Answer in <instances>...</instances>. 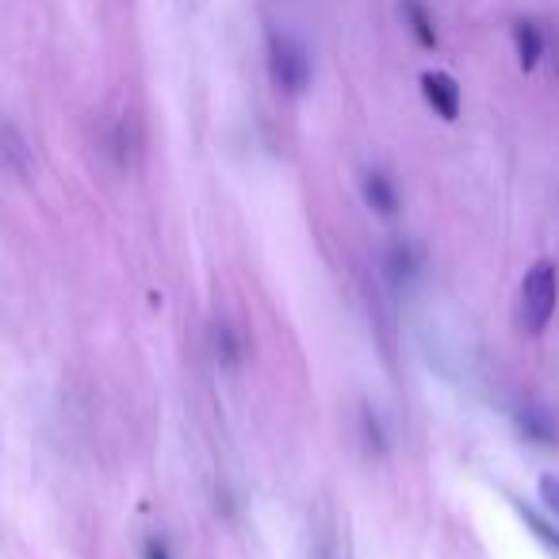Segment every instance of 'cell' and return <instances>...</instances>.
<instances>
[{"mask_svg": "<svg viewBox=\"0 0 559 559\" xmlns=\"http://www.w3.org/2000/svg\"><path fill=\"white\" fill-rule=\"evenodd\" d=\"M559 304V269L556 261H536L518 288V330L528 337L544 334Z\"/></svg>", "mask_w": 559, "mask_h": 559, "instance_id": "6da1fadb", "label": "cell"}, {"mask_svg": "<svg viewBox=\"0 0 559 559\" xmlns=\"http://www.w3.org/2000/svg\"><path fill=\"white\" fill-rule=\"evenodd\" d=\"M142 556H146V559H169V551H165V544H162V540H146Z\"/></svg>", "mask_w": 559, "mask_h": 559, "instance_id": "9a60e30c", "label": "cell"}, {"mask_svg": "<svg viewBox=\"0 0 559 559\" xmlns=\"http://www.w3.org/2000/svg\"><path fill=\"white\" fill-rule=\"evenodd\" d=\"M0 169L16 173V177H27V173H32V150H27V139L9 123V119H0Z\"/></svg>", "mask_w": 559, "mask_h": 559, "instance_id": "52a82bcc", "label": "cell"}, {"mask_svg": "<svg viewBox=\"0 0 559 559\" xmlns=\"http://www.w3.org/2000/svg\"><path fill=\"white\" fill-rule=\"evenodd\" d=\"M418 272H421L418 246H411V241H395V246L388 249V257H383V276H388V284L395 292H406V288L418 284Z\"/></svg>", "mask_w": 559, "mask_h": 559, "instance_id": "3957f363", "label": "cell"}, {"mask_svg": "<svg viewBox=\"0 0 559 559\" xmlns=\"http://www.w3.org/2000/svg\"><path fill=\"white\" fill-rule=\"evenodd\" d=\"M211 345H215L218 365H226V368H238L241 353H246V345H241L238 330H234L226 319H215V322H211Z\"/></svg>", "mask_w": 559, "mask_h": 559, "instance_id": "30bf717a", "label": "cell"}, {"mask_svg": "<svg viewBox=\"0 0 559 559\" xmlns=\"http://www.w3.org/2000/svg\"><path fill=\"white\" fill-rule=\"evenodd\" d=\"M269 78L276 93L284 96H304L311 88L314 66L311 50L288 32H269Z\"/></svg>", "mask_w": 559, "mask_h": 559, "instance_id": "7a4b0ae2", "label": "cell"}, {"mask_svg": "<svg viewBox=\"0 0 559 559\" xmlns=\"http://www.w3.org/2000/svg\"><path fill=\"white\" fill-rule=\"evenodd\" d=\"M360 429H365V444L372 452H383V429H380V418H376L372 406H365L360 411Z\"/></svg>", "mask_w": 559, "mask_h": 559, "instance_id": "4fadbf2b", "label": "cell"}, {"mask_svg": "<svg viewBox=\"0 0 559 559\" xmlns=\"http://www.w3.org/2000/svg\"><path fill=\"white\" fill-rule=\"evenodd\" d=\"M518 429H521V437L533 441V444H556L559 441L556 414L540 403H521L518 406Z\"/></svg>", "mask_w": 559, "mask_h": 559, "instance_id": "8992f818", "label": "cell"}, {"mask_svg": "<svg viewBox=\"0 0 559 559\" xmlns=\"http://www.w3.org/2000/svg\"><path fill=\"white\" fill-rule=\"evenodd\" d=\"M513 50H518V66L533 73L544 58V32L536 20H513Z\"/></svg>", "mask_w": 559, "mask_h": 559, "instance_id": "ba28073f", "label": "cell"}, {"mask_svg": "<svg viewBox=\"0 0 559 559\" xmlns=\"http://www.w3.org/2000/svg\"><path fill=\"white\" fill-rule=\"evenodd\" d=\"M540 498L548 502V510L559 518V479H556V475H544V479H540Z\"/></svg>", "mask_w": 559, "mask_h": 559, "instance_id": "5bb4252c", "label": "cell"}, {"mask_svg": "<svg viewBox=\"0 0 559 559\" xmlns=\"http://www.w3.org/2000/svg\"><path fill=\"white\" fill-rule=\"evenodd\" d=\"M360 192H365V203L376 211V215H383V218L399 215V188L383 169H365V173H360Z\"/></svg>", "mask_w": 559, "mask_h": 559, "instance_id": "5b68a950", "label": "cell"}, {"mask_svg": "<svg viewBox=\"0 0 559 559\" xmlns=\"http://www.w3.org/2000/svg\"><path fill=\"white\" fill-rule=\"evenodd\" d=\"M518 510H521V518L528 521V528H533V533H536V540H540L544 548L551 551V556H559V533H556V528H551L548 521H544L536 510H528V506H518Z\"/></svg>", "mask_w": 559, "mask_h": 559, "instance_id": "7c38bea8", "label": "cell"}, {"mask_svg": "<svg viewBox=\"0 0 559 559\" xmlns=\"http://www.w3.org/2000/svg\"><path fill=\"white\" fill-rule=\"evenodd\" d=\"M403 20L411 24L418 47H426V50L437 47V24H433V16H429V9L421 4V0H403Z\"/></svg>", "mask_w": 559, "mask_h": 559, "instance_id": "8fae6325", "label": "cell"}, {"mask_svg": "<svg viewBox=\"0 0 559 559\" xmlns=\"http://www.w3.org/2000/svg\"><path fill=\"white\" fill-rule=\"evenodd\" d=\"M421 96H426L429 108H433L441 119H449V123L460 116V85H456V78H449V73H441V70L421 73Z\"/></svg>", "mask_w": 559, "mask_h": 559, "instance_id": "277c9868", "label": "cell"}, {"mask_svg": "<svg viewBox=\"0 0 559 559\" xmlns=\"http://www.w3.org/2000/svg\"><path fill=\"white\" fill-rule=\"evenodd\" d=\"M139 150H142L139 131H134L127 119H119V123L108 131V157H111V165H116V169H134V162H139Z\"/></svg>", "mask_w": 559, "mask_h": 559, "instance_id": "9c48e42d", "label": "cell"}]
</instances>
